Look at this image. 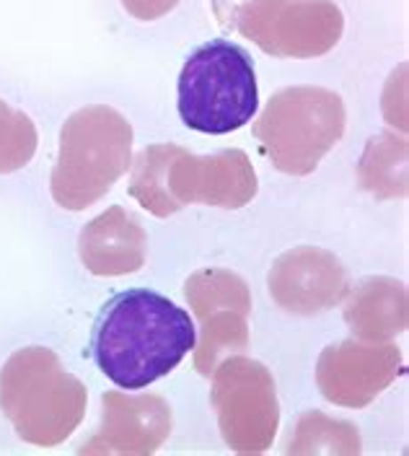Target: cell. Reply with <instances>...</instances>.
<instances>
[{"mask_svg": "<svg viewBox=\"0 0 409 456\" xmlns=\"http://www.w3.org/2000/svg\"><path fill=\"white\" fill-rule=\"evenodd\" d=\"M192 316L166 296L132 288L115 296L93 327V361L122 389H146L195 350Z\"/></svg>", "mask_w": 409, "mask_h": 456, "instance_id": "1", "label": "cell"}, {"mask_svg": "<svg viewBox=\"0 0 409 456\" xmlns=\"http://www.w3.org/2000/svg\"><path fill=\"white\" fill-rule=\"evenodd\" d=\"M78 255L88 273L99 278L138 273L148 256L146 228L122 205H112L84 226Z\"/></svg>", "mask_w": 409, "mask_h": 456, "instance_id": "13", "label": "cell"}, {"mask_svg": "<svg viewBox=\"0 0 409 456\" xmlns=\"http://www.w3.org/2000/svg\"><path fill=\"white\" fill-rule=\"evenodd\" d=\"M172 407L158 395L107 392L101 399V426L81 446V454H153L172 436Z\"/></svg>", "mask_w": 409, "mask_h": 456, "instance_id": "12", "label": "cell"}, {"mask_svg": "<svg viewBox=\"0 0 409 456\" xmlns=\"http://www.w3.org/2000/svg\"><path fill=\"white\" fill-rule=\"evenodd\" d=\"M86 404L84 381L50 347H21L0 369V410L27 444H62L84 423Z\"/></svg>", "mask_w": 409, "mask_h": 456, "instance_id": "3", "label": "cell"}, {"mask_svg": "<svg viewBox=\"0 0 409 456\" xmlns=\"http://www.w3.org/2000/svg\"><path fill=\"white\" fill-rule=\"evenodd\" d=\"M132 164V125L112 107L73 112L60 130V153L50 176L52 200L65 210H86L104 198Z\"/></svg>", "mask_w": 409, "mask_h": 456, "instance_id": "4", "label": "cell"}, {"mask_svg": "<svg viewBox=\"0 0 409 456\" xmlns=\"http://www.w3.org/2000/svg\"><path fill=\"white\" fill-rule=\"evenodd\" d=\"M36 127L31 117L0 99V174L24 169L36 153Z\"/></svg>", "mask_w": 409, "mask_h": 456, "instance_id": "17", "label": "cell"}, {"mask_svg": "<svg viewBox=\"0 0 409 456\" xmlns=\"http://www.w3.org/2000/svg\"><path fill=\"white\" fill-rule=\"evenodd\" d=\"M402 370V350L391 342L342 340L324 347L317 363L319 392L340 407H365Z\"/></svg>", "mask_w": 409, "mask_h": 456, "instance_id": "10", "label": "cell"}, {"mask_svg": "<svg viewBox=\"0 0 409 456\" xmlns=\"http://www.w3.org/2000/svg\"><path fill=\"white\" fill-rule=\"evenodd\" d=\"M184 296L200 322L195 369L210 379L221 361L249 347L252 293L246 281L231 270L207 267L184 283Z\"/></svg>", "mask_w": 409, "mask_h": 456, "instance_id": "9", "label": "cell"}, {"mask_svg": "<svg viewBox=\"0 0 409 456\" xmlns=\"http://www.w3.org/2000/svg\"><path fill=\"white\" fill-rule=\"evenodd\" d=\"M360 184L376 198L407 195V141L381 133L368 142L360 161Z\"/></svg>", "mask_w": 409, "mask_h": 456, "instance_id": "15", "label": "cell"}, {"mask_svg": "<svg viewBox=\"0 0 409 456\" xmlns=\"http://www.w3.org/2000/svg\"><path fill=\"white\" fill-rule=\"evenodd\" d=\"M210 402L229 449L262 454L272 446L280 426L277 389L269 369L246 355H231L213 370Z\"/></svg>", "mask_w": 409, "mask_h": 456, "instance_id": "8", "label": "cell"}, {"mask_svg": "<svg viewBox=\"0 0 409 456\" xmlns=\"http://www.w3.org/2000/svg\"><path fill=\"white\" fill-rule=\"evenodd\" d=\"M179 117L187 127L226 135L244 127L260 107L254 62L226 39L207 42L187 57L179 76Z\"/></svg>", "mask_w": 409, "mask_h": 456, "instance_id": "5", "label": "cell"}, {"mask_svg": "<svg viewBox=\"0 0 409 456\" xmlns=\"http://www.w3.org/2000/svg\"><path fill=\"white\" fill-rule=\"evenodd\" d=\"M130 167V195L156 218H169L195 202L236 210L257 195L254 167L238 148L195 156L181 145L156 142Z\"/></svg>", "mask_w": 409, "mask_h": 456, "instance_id": "2", "label": "cell"}, {"mask_svg": "<svg viewBox=\"0 0 409 456\" xmlns=\"http://www.w3.org/2000/svg\"><path fill=\"white\" fill-rule=\"evenodd\" d=\"M223 24H234L267 55L311 60L337 47L345 16L332 0H246Z\"/></svg>", "mask_w": 409, "mask_h": 456, "instance_id": "7", "label": "cell"}, {"mask_svg": "<svg viewBox=\"0 0 409 456\" xmlns=\"http://www.w3.org/2000/svg\"><path fill=\"white\" fill-rule=\"evenodd\" d=\"M267 285L275 304L295 316L326 312L350 290L345 265L319 247H298L277 256Z\"/></svg>", "mask_w": 409, "mask_h": 456, "instance_id": "11", "label": "cell"}, {"mask_svg": "<svg viewBox=\"0 0 409 456\" xmlns=\"http://www.w3.org/2000/svg\"><path fill=\"white\" fill-rule=\"evenodd\" d=\"M122 5L138 21H156V19L166 16L169 11H174L179 0H122Z\"/></svg>", "mask_w": 409, "mask_h": 456, "instance_id": "18", "label": "cell"}, {"mask_svg": "<svg viewBox=\"0 0 409 456\" xmlns=\"http://www.w3.org/2000/svg\"><path fill=\"white\" fill-rule=\"evenodd\" d=\"M345 322L357 340L383 342L407 330V288L394 278H368L348 290Z\"/></svg>", "mask_w": 409, "mask_h": 456, "instance_id": "14", "label": "cell"}, {"mask_svg": "<svg viewBox=\"0 0 409 456\" xmlns=\"http://www.w3.org/2000/svg\"><path fill=\"white\" fill-rule=\"evenodd\" d=\"M345 102L322 86L277 91L254 122V135L275 169L306 176L345 135Z\"/></svg>", "mask_w": 409, "mask_h": 456, "instance_id": "6", "label": "cell"}, {"mask_svg": "<svg viewBox=\"0 0 409 456\" xmlns=\"http://www.w3.org/2000/svg\"><path fill=\"white\" fill-rule=\"evenodd\" d=\"M291 456H311V454H329V456H352L360 454V433L352 423L345 420H332L324 412L314 410L306 412L293 433L288 444Z\"/></svg>", "mask_w": 409, "mask_h": 456, "instance_id": "16", "label": "cell"}]
</instances>
